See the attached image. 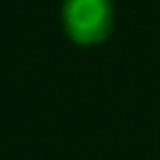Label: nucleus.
<instances>
[{
    "instance_id": "1",
    "label": "nucleus",
    "mask_w": 160,
    "mask_h": 160,
    "mask_svg": "<svg viewBox=\"0 0 160 160\" xmlns=\"http://www.w3.org/2000/svg\"><path fill=\"white\" fill-rule=\"evenodd\" d=\"M62 28L76 45H101L115 28L112 0H65Z\"/></svg>"
}]
</instances>
